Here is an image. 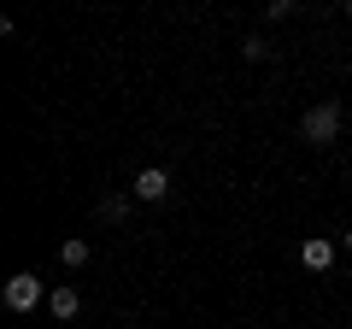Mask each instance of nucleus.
Segmentation results:
<instances>
[{"instance_id": "obj_4", "label": "nucleus", "mask_w": 352, "mask_h": 329, "mask_svg": "<svg viewBox=\"0 0 352 329\" xmlns=\"http://www.w3.org/2000/svg\"><path fill=\"white\" fill-rule=\"evenodd\" d=\"M129 194H135V200H147V206H159L164 194H170V171H159V164H147V171H141V177L129 182Z\"/></svg>"}, {"instance_id": "obj_10", "label": "nucleus", "mask_w": 352, "mask_h": 329, "mask_svg": "<svg viewBox=\"0 0 352 329\" xmlns=\"http://www.w3.org/2000/svg\"><path fill=\"white\" fill-rule=\"evenodd\" d=\"M340 253H352V229H346V235H340Z\"/></svg>"}, {"instance_id": "obj_1", "label": "nucleus", "mask_w": 352, "mask_h": 329, "mask_svg": "<svg viewBox=\"0 0 352 329\" xmlns=\"http://www.w3.org/2000/svg\"><path fill=\"white\" fill-rule=\"evenodd\" d=\"M340 124H346L340 100H317L311 112L300 118V136H305V141H317V147H329V141H340Z\"/></svg>"}, {"instance_id": "obj_8", "label": "nucleus", "mask_w": 352, "mask_h": 329, "mask_svg": "<svg viewBox=\"0 0 352 329\" xmlns=\"http://www.w3.org/2000/svg\"><path fill=\"white\" fill-rule=\"evenodd\" d=\"M241 53L258 65V59H270V41H264V36H247V41H241Z\"/></svg>"}, {"instance_id": "obj_9", "label": "nucleus", "mask_w": 352, "mask_h": 329, "mask_svg": "<svg viewBox=\"0 0 352 329\" xmlns=\"http://www.w3.org/2000/svg\"><path fill=\"white\" fill-rule=\"evenodd\" d=\"M264 18H270V24H282V18H294V0H270V12H264Z\"/></svg>"}, {"instance_id": "obj_6", "label": "nucleus", "mask_w": 352, "mask_h": 329, "mask_svg": "<svg viewBox=\"0 0 352 329\" xmlns=\"http://www.w3.org/2000/svg\"><path fill=\"white\" fill-rule=\"evenodd\" d=\"M88 253H94V247H88L82 235H71V241H65V247H59V259H65V265H71V270H82V265H88Z\"/></svg>"}, {"instance_id": "obj_2", "label": "nucleus", "mask_w": 352, "mask_h": 329, "mask_svg": "<svg viewBox=\"0 0 352 329\" xmlns=\"http://www.w3.org/2000/svg\"><path fill=\"white\" fill-rule=\"evenodd\" d=\"M0 300H6V312H36L47 294H41L36 270H18V277H6V288H0Z\"/></svg>"}, {"instance_id": "obj_11", "label": "nucleus", "mask_w": 352, "mask_h": 329, "mask_svg": "<svg viewBox=\"0 0 352 329\" xmlns=\"http://www.w3.org/2000/svg\"><path fill=\"white\" fill-rule=\"evenodd\" d=\"M346 18H352V0H346Z\"/></svg>"}, {"instance_id": "obj_7", "label": "nucleus", "mask_w": 352, "mask_h": 329, "mask_svg": "<svg viewBox=\"0 0 352 329\" xmlns=\"http://www.w3.org/2000/svg\"><path fill=\"white\" fill-rule=\"evenodd\" d=\"M129 200H135V194H106V200H100V217H106V224H124V217H129Z\"/></svg>"}, {"instance_id": "obj_3", "label": "nucleus", "mask_w": 352, "mask_h": 329, "mask_svg": "<svg viewBox=\"0 0 352 329\" xmlns=\"http://www.w3.org/2000/svg\"><path fill=\"white\" fill-rule=\"evenodd\" d=\"M335 259H340V247H335V241H323V235H305V241H300V265L311 270V277H323V270L335 265Z\"/></svg>"}, {"instance_id": "obj_5", "label": "nucleus", "mask_w": 352, "mask_h": 329, "mask_svg": "<svg viewBox=\"0 0 352 329\" xmlns=\"http://www.w3.org/2000/svg\"><path fill=\"white\" fill-rule=\"evenodd\" d=\"M47 312L53 317H76V312H82V294H76V288H53L47 294Z\"/></svg>"}]
</instances>
